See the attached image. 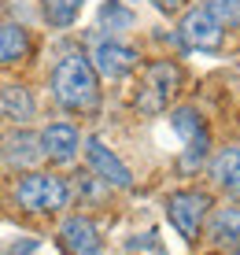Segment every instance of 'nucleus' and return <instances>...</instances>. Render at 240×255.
<instances>
[{
	"label": "nucleus",
	"instance_id": "1",
	"mask_svg": "<svg viewBox=\"0 0 240 255\" xmlns=\"http://www.w3.org/2000/svg\"><path fill=\"white\" fill-rule=\"evenodd\" d=\"M52 96H56L59 108L67 111H93L100 100L96 89V70L89 63V56L82 52H67L63 59L52 70Z\"/></svg>",
	"mask_w": 240,
	"mask_h": 255
},
{
	"label": "nucleus",
	"instance_id": "2",
	"mask_svg": "<svg viewBox=\"0 0 240 255\" xmlns=\"http://www.w3.org/2000/svg\"><path fill=\"white\" fill-rule=\"evenodd\" d=\"M15 204L30 215H48V211H63L70 204V185L56 174H26L15 189Z\"/></svg>",
	"mask_w": 240,
	"mask_h": 255
},
{
	"label": "nucleus",
	"instance_id": "3",
	"mask_svg": "<svg viewBox=\"0 0 240 255\" xmlns=\"http://www.w3.org/2000/svg\"><path fill=\"white\" fill-rule=\"evenodd\" d=\"M181 93V67L170 63V59H159L144 70L140 78V89H137V111L144 115H159L166 111V104Z\"/></svg>",
	"mask_w": 240,
	"mask_h": 255
},
{
	"label": "nucleus",
	"instance_id": "4",
	"mask_svg": "<svg viewBox=\"0 0 240 255\" xmlns=\"http://www.w3.org/2000/svg\"><path fill=\"white\" fill-rule=\"evenodd\" d=\"M207 211H211V196L200 192V189H181V192L166 196V215H170V222L177 226V233L185 241H196L200 237Z\"/></svg>",
	"mask_w": 240,
	"mask_h": 255
},
{
	"label": "nucleus",
	"instance_id": "5",
	"mask_svg": "<svg viewBox=\"0 0 240 255\" xmlns=\"http://www.w3.org/2000/svg\"><path fill=\"white\" fill-rule=\"evenodd\" d=\"M170 129L185 140L181 170L200 166L203 155H207V148H211V133H207V126H203L200 111H196V108H174V111H170Z\"/></svg>",
	"mask_w": 240,
	"mask_h": 255
},
{
	"label": "nucleus",
	"instance_id": "6",
	"mask_svg": "<svg viewBox=\"0 0 240 255\" xmlns=\"http://www.w3.org/2000/svg\"><path fill=\"white\" fill-rule=\"evenodd\" d=\"M89 63H93L96 74H104L108 82H119V78H126L137 70V52L129 45H122V41H100V45L93 48V56H89Z\"/></svg>",
	"mask_w": 240,
	"mask_h": 255
},
{
	"label": "nucleus",
	"instance_id": "7",
	"mask_svg": "<svg viewBox=\"0 0 240 255\" xmlns=\"http://www.w3.org/2000/svg\"><path fill=\"white\" fill-rule=\"evenodd\" d=\"M181 41L189 48H196V52H218V45H222V26L211 19V11L200 4V7H192V11L181 19Z\"/></svg>",
	"mask_w": 240,
	"mask_h": 255
},
{
	"label": "nucleus",
	"instance_id": "8",
	"mask_svg": "<svg viewBox=\"0 0 240 255\" xmlns=\"http://www.w3.org/2000/svg\"><path fill=\"white\" fill-rule=\"evenodd\" d=\"M85 152H89V163H93V170L100 174V181H104V185H115V189H129V185H133L129 166L122 163V159L111 152L108 144H104L100 137H93V140H89V148H85Z\"/></svg>",
	"mask_w": 240,
	"mask_h": 255
},
{
	"label": "nucleus",
	"instance_id": "9",
	"mask_svg": "<svg viewBox=\"0 0 240 255\" xmlns=\"http://www.w3.org/2000/svg\"><path fill=\"white\" fill-rule=\"evenodd\" d=\"M59 248L67 255H96L100 252V230H96L89 218L74 215L59 226Z\"/></svg>",
	"mask_w": 240,
	"mask_h": 255
},
{
	"label": "nucleus",
	"instance_id": "10",
	"mask_svg": "<svg viewBox=\"0 0 240 255\" xmlns=\"http://www.w3.org/2000/svg\"><path fill=\"white\" fill-rule=\"evenodd\" d=\"M37 140H41V155H48L56 163H70L78 155V144H82V137L70 122H52Z\"/></svg>",
	"mask_w": 240,
	"mask_h": 255
},
{
	"label": "nucleus",
	"instance_id": "11",
	"mask_svg": "<svg viewBox=\"0 0 240 255\" xmlns=\"http://www.w3.org/2000/svg\"><path fill=\"white\" fill-rule=\"evenodd\" d=\"M207 237L215 248H240V207H218L207 222Z\"/></svg>",
	"mask_w": 240,
	"mask_h": 255
},
{
	"label": "nucleus",
	"instance_id": "12",
	"mask_svg": "<svg viewBox=\"0 0 240 255\" xmlns=\"http://www.w3.org/2000/svg\"><path fill=\"white\" fill-rule=\"evenodd\" d=\"M211 178H215V185H222L226 192L240 196V144L215 155V163H211Z\"/></svg>",
	"mask_w": 240,
	"mask_h": 255
},
{
	"label": "nucleus",
	"instance_id": "13",
	"mask_svg": "<svg viewBox=\"0 0 240 255\" xmlns=\"http://www.w3.org/2000/svg\"><path fill=\"white\" fill-rule=\"evenodd\" d=\"M26 52H30V37L22 26L0 22V63H19Z\"/></svg>",
	"mask_w": 240,
	"mask_h": 255
},
{
	"label": "nucleus",
	"instance_id": "14",
	"mask_svg": "<svg viewBox=\"0 0 240 255\" xmlns=\"http://www.w3.org/2000/svg\"><path fill=\"white\" fill-rule=\"evenodd\" d=\"M4 144H7L4 155H7V163H11V166H30V163L41 159V148H37L41 140L33 133H26V129H22V133H11Z\"/></svg>",
	"mask_w": 240,
	"mask_h": 255
},
{
	"label": "nucleus",
	"instance_id": "15",
	"mask_svg": "<svg viewBox=\"0 0 240 255\" xmlns=\"http://www.w3.org/2000/svg\"><path fill=\"white\" fill-rule=\"evenodd\" d=\"M0 111L15 122H26L33 115V96L22 89V85H4L0 89Z\"/></svg>",
	"mask_w": 240,
	"mask_h": 255
},
{
	"label": "nucleus",
	"instance_id": "16",
	"mask_svg": "<svg viewBox=\"0 0 240 255\" xmlns=\"http://www.w3.org/2000/svg\"><path fill=\"white\" fill-rule=\"evenodd\" d=\"M100 26L108 33H126V30H133V11L122 0H108V4L100 7Z\"/></svg>",
	"mask_w": 240,
	"mask_h": 255
},
{
	"label": "nucleus",
	"instance_id": "17",
	"mask_svg": "<svg viewBox=\"0 0 240 255\" xmlns=\"http://www.w3.org/2000/svg\"><path fill=\"white\" fill-rule=\"evenodd\" d=\"M82 4L85 0H41V11H44V19H48L52 26H70L78 19V11H82Z\"/></svg>",
	"mask_w": 240,
	"mask_h": 255
},
{
	"label": "nucleus",
	"instance_id": "18",
	"mask_svg": "<svg viewBox=\"0 0 240 255\" xmlns=\"http://www.w3.org/2000/svg\"><path fill=\"white\" fill-rule=\"evenodd\" d=\"M203 7L211 11V19H215L222 30H233V26H240V0H207Z\"/></svg>",
	"mask_w": 240,
	"mask_h": 255
},
{
	"label": "nucleus",
	"instance_id": "19",
	"mask_svg": "<svg viewBox=\"0 0 240 255\" xmlns=\"http://www.w3.org/2000/svg\"><path fill=\"white\" fill-rule=\"evenodd\" d=\"M229 255H240V248H233V252H229Z\"/></svg>",
	"mask_w": 240,
	"mask_h": 255
}]
</instances>
